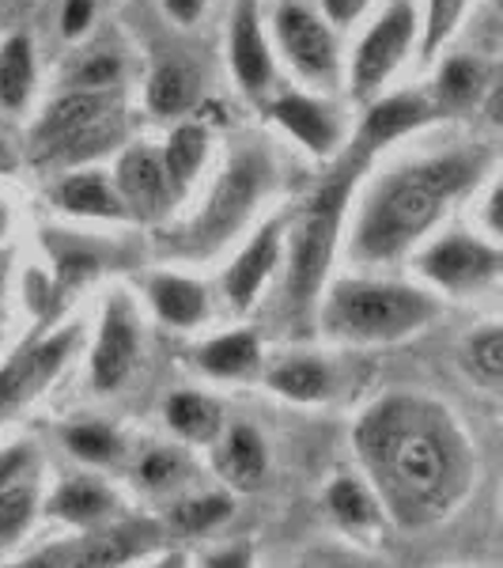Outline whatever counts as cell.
I'll list each match as a JSON object with an SVG mask.
<instances>
[{"instance_id": "1", "label": "cell", "mask_w": 503, "mask_h": 568, "mask_svg": "<svg viewBox=\"0 0 503 568\" xmlns=\"http://www.w3.org/2000/svg\"><path fill=\"white\" fill-rule=\"evenodd\" d=\"M363 481L401 530H428L478 485V452L451 406L428 394H387L352 428Z\"/></svg>"}, {"instance_id": "2", "label": "cell", "mask_w": 503, "mask_h": 568, "mask_svg": "<svg viewBox=\"0 0 503 568\" xmlns=\"http://www.w3.org/2000/svg\"><path fill=\"white\" fill-rule=\"evenodd\" d=\"M489 171V152L465 149L409 160L374 179L352 224L349 258L360 265H387L406 258L443 220L446 205L478 186Z\"/></svg>"}, {"instance_id": "3", "label": "cell", "mask_w": 503, "mask_h": 568, "mask_svg": "<svg viewBox=\"0 0 503 568\" xmlns=\"http://www.w3.org/2000/svg\"><path fill=\"white\" fill-rule=\"evenodd\" d=\"M371 163L352 144V152L337 163L329 175L310 190L304 209L291 220V232L285 235V311L288 323L307 326L322 304V288L333 265L337 240H341L345 216H349V201L356 190L360 171Z\"/></svg>"}, {"instance_id": "4", "label": "cell", "mask_w": 503, "mask_h": 568, "mask_svg": "<svg viewBox=\"0 0 503 568\" xmlns=\"http://www.w3.org/2000/svg\"><path fill=\"white\" fill-rule=\"evenodd\" d=\"M277 182V160L265 141H243L227 155L224 171L216 175L205 205L175 232H163L155 240V254L171 262H205L224 251L250 224L254 209L269 197Z\"/></svg>"}, {"instance_id": "5", "label": "cell", "mask_w": 503, "mask_h": 568, "mask_svg": "<svg viewBox=\"0 0 503 568\" xmlns=\"http://www.w3.org/2000/svg\"><path fill=\"white\" fill-rule=\"evenodd\" d=\"M318 323L345 345H394L420 334L439 315V300L417 284L349 277L337 281L318 304Z\"/></svg>"}, {"instance_id": "6", "label": "cell", "mask_w": 503, "mask_h": 568, "mask_svg": "<svg viewBox=\"0 0 503 568\" xmlns=\"http://www.w3.org/2000/svg\"><path fill=\"white\" fill-rule=\"evenodd\" d=\"M125 136L122 110L110 91H65L31 130V155L42 168L80 171Z\"/></svg>"}, {"instance_id": "7", "label": "cell", "mask_w": 503, "mask_h": 568, "mask_svg": "<svg viewBox=\"0 0 503 568\" xmlns=\"http://www.w3.org/2000/svg\"><path fill=\"white\" fill-rule=\"evenodd\" d=\"M80 345H84V323H65L8 356L0 364V425H8L27 406H34L58 383V375L69 368Z\"/></svg>"}, {"instance_id": "8", "label": "cell", "mask_w": 503, "mask_h": 568, "mask_svg": "<svg viewBox=\"0 0 503 568\" xmlns=\"http://www.w3.org/2000/svg\"><path fill=\"white\" fill-rule=\"evenodd\" d=\"M273 42L285 61L304 80L318 88H333L341 80V50H337L333 27L304 0H280L273 8Z\"/></svg>"}, {"instance_id": "9", "label": "cell", "mask_w": 503, "mask_h": 568, "mask_svg": "<svg viewBox=\"0 0 503 568\" xmlns=\"http://www.w3.org/2000/svg\"><path fill=\"white\" fill-rule=\"evenodd\" d=\"M144 356V334L136 304L125 292H110L103 315H99L95 342L88 353V383L95 394H117L136 375Z\"/></svg>"}, {"instance_id": "10", "label": "cell", "mask_w": 503, "mask_h": 568, "mask_svg": "<svg viewBox=\"0 0 503 568\" xmlns=\"http://www.w3.org/2000/svg\"><path fill=\"white\" fill-rule=\"evenodd\" d=\"M417 31H420V20H417L413 0H390V8L368 27V34H363L352 53L349 88L356 99L379 95L382 84H387V80L394 77V69L406 61Z\"/></svg>"}, {"instance_id": "11", "label": "cell", "mask_w": 503, "mask_h": 568, "mask_svg": "<svg viewBox=\"0 0 503 568\" xmlns=\"http://www.w3.org/2000/svg\"><path fill=\"white\" fill-rule=\"evenodd\" d=\"M417 270L424 281H432L439 292H481L496 284L503 270L500 243L481 240V235H439L428 243L417 258Z\"/></svg>"}, {"instance_id": "12", "label": "cell", "mask_w": 503, "mask_h": 568, "mask_svg": "<svg viewBox=\"0 0 503 568\" xmlns=\"http://www.w3.org/2000/svg\"><path fill=\"white\" fill-rule=\"evenodd\" d=\"M110 182H114L125 216L141 220V224H160L178 205L175 194H171L160 149H152V144H130V149L117 155Z\"/></svg>"}, {"instance_id": "13", "label": "cell", "mask_w": 503, "mask_h": 568, "mask_svg": "<svg viewBox=\"0 0 503 568\" xmlns=\"http://www.w3.org/2000/svg\"><path fill=\"white\" fill-rule=\"evenodd\" d=\"M167 527L155 519H114L106 527L84 530L65 557V568H130L163 546Z\"/></svg>"}, {"instance_id": "14", "label": "cell", "mask_w": 503, "mask_h": 568, "mask_svg": "<svg viewBox=\"0 0 503 568\" xmlns=\"http://www.w3.org/2000/svg\"><path fill=\"white\" fill-rule=\"evenodd\" d=\"M280 258H285V220L273 216L265 220L258 232L250 235V243L235 254V262L224 270V300L232 311H250L258 304V292L265 288V281L277 273Z\"/></svg>"}, {"instance_id": "15", "label": "cell", "mask_w": 503, "mask_h": 568, "mask_svg": "<svg viewBox=\"0 0 503 568\" xmlns=\"http://www.w3.org/2000/svg\"><path fill=\"white\" fill-rule=\"evenodd\" d=\"M117 508H122L117 493L103 478H95V474H65V478L53 485L50 497L42 500V516L76 530H95L114 524Z\"/></svg>"}, {"instance_id": "16", "label": "cell", "mask_w": 503, "mask_h": 568, "mask_svg": "<svg viewBox=\"0 0 503 568\" xmlns=\"http://www.w3.org/2000/svg\"><path fill=\"white\" fill-rule=\"evenodd\" d=\"M227 61L246 95H265L273 84V50L261 31L258 0H239L227 27Z\"/></svg>"}, {"instance_id": "17", "label": "cell", "mask_w": 503, "mask_h": 568, "mask_svg": "<svg viewBox=\"0 0 503 568\" xmlns=\"http://www.w3.org/2000/svg\"><path fill=\"white\" fill-rule=\"evenodd\" d=\"M273 122L280 125L288 136H296L299 144L310 155H333L341 149V118L333 114V106L322 103L315 95H304V91H285L269 103Z\"/></svg>"}, {"instance_id": "18", "label": "cell", "mask_w": 503, "mask_h": 568, "mask_svg": "<svg viewBox=\"0 0 503 568\" xmlns=\"http://www.w3.org/2000/svg\"><path fill=\"white\" fill-rule=\"evenodd\" d=\"M435 118V103L417 91H398V95H382L371 99L368 114L360 122V133H356V149L363 155H374L379 149H387L398 136L420 130Z\"/></svg>"}, {"instance_id": "19", "label": "cell", "mask_w": 503, "mask_h": 568, "mask_svg": "<svg viewBox=\"0 0 503 568\" xmlns=\"http://www.w3.org/2000/svg\"><path fill=\"white\" fill-rule=\"evenodd\" d=\"M213 463L216 474L232 489L254 493L269 478V444H265V436L254 425H232L216 436Z\"/></svg>"}, {"instance_id": "20", "label": "cell", "mask_w": 503, "mask_h": 568, "mask_svg": "<svg viewBox=\"0 0 503 568\" xmlns=\"http://www.w3.org/2000/svg\"><path fill=\"white\" fill-rule=\"evenodd\" d=\"M53 201H58L61 213L76 220H130L122 201H117L114 182L95 168L65 171L58 179V186H53Z\"/></svg>"}, {"instance_id": "21", "label": "cell", "mask_w": 503, "mask_h": 568, "mask_svg": "<svg viewBox=\"0 0 503 568\" xmlns=\"http://www.w3.org/2000/svg\"><path fill=\"white\" fill-rule=\"evenodd\" d=\"M148 304L155 318L175 329H194L208 318V288L186 273H155L148 281Z\"/></svg>"}, {"instance_id": "22", "label": "cell", "mask_w": 503, "mask_h": 568, "mask_svg": "<svg viewBox=\"0 0 503 568\" xmlns=\"http://www.w3.org/2000/svg\"><path fill=\"white\" fill-rule=\"evenodd\" d=\"M194 364L208 379H254L261 372V342L254 329H227V334H216L213 342L201 345L194 353Z\"/></svg>"}, {"instance_id": "23", "label": "cell", "mask_w": 503, "mask_h": 568, "mask_svg": "<svg viewBox=\"0 0 503 568\" xmlns=\"http://www.w3.org/2000/svg\"><path fill=\"white\" fill-rule=\"evenodd\" d=\"M265 387L280 394L285 402H296V406H315V402H326L329 390H333V368H329L322 356L291 353L280 356L265 372Z\"/></svg>"}, {"instance_id": "24", "label": "cell", "mask_w": 503, "mask_h": 568, "mask_svg": "<svg viewBox=\"0 0 503 568\" xmlns=\"http://www.w3.org/2000/svg\"><path fill=\"white\" fill-rule=\"evenodd\" d=\"M160 160H163V171H167L171 194H175V201H182L194 190L201 168H205V160H208V130L201 122L175 125L167 141H163Z\"/></svg>"}, {"instance_id": "25", "label": "cell", "mask_w": 503, "mask_h": 568, "mask_svg": "<svg viewBox=\"0 0 503 568\" xmlns=\"http://www.w3.org/2000/svg\"><path fill=\"white\" fill-rule=\"evenodd\" d=\"M163 420L178 439L186 444H216V436L224 433V409L216 406V398L201 390H178L163 402Z\"/></svg>"}, {"instance_id": "26", "label": "cell", "mask_w": 503, "mask_h": 568, "mask_svg": "<svg viewBox=\"0 0 503 568\" xmlns=\"http://www.w3.org/2000/svg\"><path fill=\"white\" fill-rule=\"evenodd\" d=\"M45 246L53 251V292L69 300V292L84 288L103 273V251L88 240H72L65 232H50Z\"/></svg>"}, {"instance_id": "27", "label": "cell", "mask_w": 503, "mask_h": 568, "mask_svg": "<svg viewBox=\"0 0 503 568\" xmlns=\"http://www.w3.org/2000/svg\"><path fill=\"white\" fill-rule=\"evenodd\" d=\"M326 508L345 535H368V530L382 527L379 500H374V493L368 489V481L352 478V474L333 478V485L326 489Z\"/></svg>"}, {"instance_id": "28", "label": "cell", "mask_w": 503, "mask_h": 568, "mask_svg": "<svg viewBox=\"0 0 503 568\" xmlns=\"http://www.w3.org/2000/svg\"><path fill=\"white\" fill-rule=\"evenodd\" d=\"M34 42L27 34H12L0 42V110L20 114L34 95Z\"/></svg>"}, {"instance_id": "29", "label": "cell", "mask_w": 503, "mask_h": 568, "mask_svg": "<svg viewBox=\"0 0 503 568\" xmlns=\"http://www.w3.org/2000/svg\"><path fill=\"white\" fill-rule=\"evenodd\" d=\"M61 439H65L69 455H76L88 466H114L125 459V436L103 420H72L61 428Z\"/></svg>"}, {"instance_id": "30", "label": "cell", "mask_w": 503, "mask_h": 568, "mask_svg": "<svg viewBox=\"0 0 503 568\" xmlns=\"http://www.w3.org/2000/svg\"><path fill=\"white\" fill-rule=\"evenodd\" d=\"M459 364L481 390L496 394L503 383V329L500 326L473 329V334L462 342Z\"/></svg>"}, {"instance_id": "31", "label": "cell", "mask_w": 503, "mask_h": 568, "mask_svg": "<svg viewBox=\"0 0 503 568\" xmlns=\"http://www.w3.org/2000/svg\"><path fill=\"white\" fill-rule=\"evenodd\" d=\"M197 99V72L186 61H163L148 77V110L152 114H182Z\"/></svg>"}, {"instance_id": "32", "label": "cell", "mask_w": 503, "mask_h": 568, "mask_svg": "<svg viewBox=\"0 0 503 568\" xmlns=\"http://www.w3.org/2000/svg\"><path fill=\"white\" fill-rule=\"evenodd\" d=\"M42 511L39 489L34 481H16L8 489H0V549H12L27 538V530L34 527Z\"/></svg>"}, {"instance_id": "33", "label": "cell", "mask_w": 503, "mask_h": 568, "mask_svg": "<svg viewBox=\"0 0 503 568\" xmlns=\"http://www.w3.org/2000/svg\"><path fill=\"white\" fill-rule=\"evenodd\" d=\"M484 91V65L478 58H446L443 69L435 72V103L439 106H470L473 99H478Z\"/></svg>"}, {"instance_id": "34", "label": "cell", "mask_w": 503, "mask_h": 568, "mask_svg": "<svg viewBox=\"0 0 503 568\" xmlns=\"http://www.w3.org/2000/svg\"><path fill=\"white\" fill-rule=\"evenodd\" d=\"M232 511H235L232 497H224V493H205V497L171 504L167 527L182 530V535H205V530H216L219 524H227Z\"/></svg>"}, {"instance_id": "35", "label": "cell", "mask_w": 503, "mask_h": 568, "mask_svg": "<svg viewBox=\"0 0 503 568\" xmlns=\"http://www.w3.org/2000/svg\"><path fill=\"white\" fill-rule=\"evenodd\" d=\"M122 77H125V61L114 50H88L84 58H76L65 69L69 91H110L114 84H122Z\"/></svg>"}, {"instance_id": "36", "label": "cell", "mask_w": 503, "mask_h": 568, "mask_svg": "<svg viewBox=\"0 0 503 568\" xmlns=\"http://www.w3.org/2000/svg\"><path fill=\"white\" fill-rule=\"evenodd\" d=\"M133 481H136V489L152 493V497L171 493L186 481V459H182L175 447H152V452H144L141 463L133 466Z\"/></svg>"}, {"instance_id": "37", "label": "cell", "mask_w": 503, "mask_h": 568, "mask_svg": "<svg viewBox=\"0 0 503 568\" xmlns=\"http://www.w3.org/2000/svg\"><path fill=\"white\" fill-rule=\"evenodd\" d=\"M465 8H470V0H428L424 8V23H420V31H424V39H420V58H435L439 50H443L446 42H451V34L459 31Z\"/></svg>"}, {"instance_id": "38", "label": "cell", "mask_w": 503, "mask_h": 568, "mask_svg": "<svg viewBox=\"0 0 503 568\" xmlns=\"http://www.w3.org/2000/svg\"><path fill=\"white\" fill-rule=\"evenodd\" d=\"M31 466H34V447L31 444L4 447V452H0V489H8V485H16V481H27Z\"/></svg>"}, {"instance_id": "39", "label": "cell", "mask_w": 503, "mask_h": 568, "mask_svg": "<svg viewBox=\"0 0 503 568\" xmlns=\"http://www.w3.org/2000/svg\"><path fill=\"white\" fill-rule=\"evenodd\" d=\"M91 23H95V0H65V8H61V34L65 39H80Z\"/></svg>"}, {"instance_id": "40", "label": "cell", "mask_w": 503, "mask_h": 568, "mask_svg": "<svg viewBox=\"0 0 503 568\" xmlns=\"http://www.w3.org/2000/svg\"><path fill=\"white\" fill-rule=\"evenodd\" d=\"M299 568H379V565L360 554H345V549H315V554L299 561Z\"/></svg>"}, {"instance_id": "41", "label": "cell", "mask_w": 503, "mask_h": 568, "mask_svg": "<svg viewBox=\"0 0 503 568\" xmlns=\"http://www.w3.org/2000/svg\"><path fill=\"white\" fill-rule=\"evenodd\" d=\"M371 0H322V20L333 27H352L368 12Z\"/></svg>"}, {"instance_id": "42", "label": "cell", "mask_w": 503, "mask_h": 568, "mask_svg": "<svg viewBox=\"0 0 503 568\" xmlns=\"http://www.w3.org/2000/svg\"><path fill=\"white\" fill-rule=\"evenodd\" d=\"M201 568H254V546L250 542L224 546V549H216V554H208Z\"/></svg>"}, {"instance_id": "43", "label": "cell", "mask_w": 503, "mask_h": 568, "mask_svg": "<svg viewBox=\"0 0 503 568\" xmlns=\"http://www.w3.org/2000/svg\"><path fill=\"white\" fill-rule=\"evenodd\" d=\"M72 542H53L45 549H34V554H27L23 561H16L12 568H65V557H69Z\"/></svg>"}, {"instance_id": "44", "label": "cell", "mask_w": 503, "mask_h": 568, "mask_svg": "<svg viewBox=\"0 0 503 568\" xmlns=\"http://www.w3.org/2000/svg\"><path fill=\"white\" fill-rule=\"evenodd\" d=\"M160 4H163V12H167L178 27H194L201 16H205L208 0H160Z\"/></svg>"}, {"instance_id": "45", "label": "cell", "mask_w": 503, "mask_h": 568, "mask_svg": "<svg viewBox=\"0 0 503 568\" xmlns=\"http://www.w3.org/2000/svg\"><path fill=\"white\" fill-rule=\"evenodd\" d=\"M500 205H503V186L496 182L492 186V194H489V205H484V224H489V235H492V243H496V235L503 232V216H500Z\"/></svg>"}, {"instance_id": "46", "label": "cell", "mask_w": 503, "mask_h": 568, "mask_svg": "<svg viewBox=\"0 0 503 568\" xmlns=\"http://www.w3.org/2000/svg\"><path fill=\"white\" fill-rule=\"evenodd\" d=\"M16 168H20V152H16L4 136H0V175H12Z\"/></svg>"}, {"instance_id": "47", "label": "cell", "mask_w": 503, "mask_h": 568, "mask_svg": "<svg viewBox=\"0 0 503 568\" xmlns=\"http://www.w3.org/2000/svg\"><path fill=\"white\" fill-rule=\"evenodd\" d=\"M8 281H12V254H8V246H0V300L8 292Z\"/></svg>"}, {"instance_id": "48", "label": "cell", "mask_w": 503, "mask_h": 568, "mask_svg": "<svg viewBox=\"0 0 503 568\" xmlns=\"http://www.w3.org/2000/svg\"><path fill=\"white\" fill-rule=\"evenodd\" d=\"M148 568H189V561H186V554H178L175 549V554H163L160 561H152Z\"/></svg>"}, {"instance_id": "49", "label": "cell", "mask_w": 503, "mask_h": 568, "mask_svg": "<svg viewBox=\"0 0 503 568\" xmlns=\"http://www.w3.org/2000/svg\"><path fill=\"white\" fill-rule=\"evenodd\" d=\"M8 232H12V209H8V201L0 197V243L8 240Z\"/></svg>"}]
</instances>
